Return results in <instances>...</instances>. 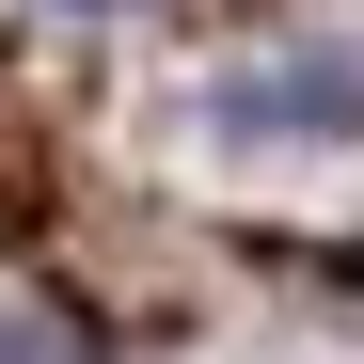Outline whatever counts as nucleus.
Returning <instances> with one entry per match:
<instances>
[{
    "label": "nucleus",
    "instance_id": "1",
    "mask_svg": "<svg viewBox=\"0 0 364 364\" xmlns=\"http://www.w3.org/2000/svg\"><path fill=\"white\" fill-rule=\"evenodd\" d=\"M222 127H237V143H348V127H364V64H348V48L237 64V80H222Z\"/></svg>",
    "mask_w": 364,
    "mask_h": 364
},
{
    "label": "nucleus",
    "instance_id": "2",
    "mask_svg": "<svg viewBox=\"0 0 364 364\" xmlns=\"http://www.w3.org/2000/svg\"><path fill=\"white\" fill-rule=\"evenodd\" d=\"M0 364H80V317H48V301H0Z\"/></svg>",
    "mask_w": 364,
    "mask_h": 364
}]
</instances>
